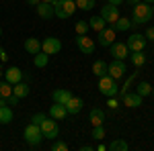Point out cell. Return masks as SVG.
<instances>
[{"mask_svg": "<svg viewBox=\"0 0 154 151\" xmlns=\"http://www.w3.org/2000/svg\"><path fill=\"white\" fill-rule=\"evenodd\" d=\"M99 92L103 94V96H117L119 94V86H117V80H113L109 74L103 76V78H99Z\"/></svg>", "mask_w": 154, "mask_h": 151, "instance_id": "cell-4", "label": "cell"}, {"mask_svg": "<svg viewBox=\"0 0 154 151\" xmlns=\"http://www.w3.org/2000/svg\"><path fill=\"white\" fill-rule=\"evenodd\" d=\"M144 2H148V4H154V0H144Z\"/></svg>", "mask_w": 154, "mask_h": 151, "instance_id": "cell-44", "label": "cell"}, {"mask_svg": "<svg viewBox=\"0 0 154 151\" xmlns=\"http://www.w3.org/2000/svg\"><path fill=\"white\" fill-rule=\"evenodd\" d=\"M130 59H131V63H134L136 68H142L144 63H146V53H144V51H131Z\"/></svg>", "mask_w": 154, "mask_h": 151, "instance_id": "cell-25", "label": "cell"}, {"mask_svg": "<svg viewBox=\"0 0 154 151\" xmlns=\"http://www.w3.org/2000/svg\"><path fill=\"white\" fill-rule=\"evenodd\" d=\"M39 2H41V0H27V4H29V6H37Z\"/></svg>", "mask_w": 154, "mask_h": 151, "instance_id": "cell-40", "label": "cell"}, {"mask_svg": "<svg viewBox=\"0 0 154 151\" xmlns=\"http://www.w3.org/2000/svg\"><path fill=\"white\" fill-rule=\"evenodd\" d=\"M107 2H109V4H113V6H119L123 0H107Z\"/></svg>", "mask_w": 154, "mask_h": 151, "instance_id": "cell-41", "label": "cell"}, {"mask_svg": "<svg viewBox=\"0 0 154 151\" xmlns=\"http://www.w3.org/2000/svg\"><path fill=\"white\" fill-rule=\"evenodd\" d=\"M41 2H49V4H51V2H56V0H41Z\"/></svg>", "mask_w": 154, "mask_h": 151, "instance_id": "cell-43", "label": "cell"}, {"mask_svg": "<svg viewBox=\"0 0 154 151\" xmlns=\"http://www.w3.org/2000/svg\"><path fill=\"white\" fill-rule=\"evenodd\" d=\"M35 12L39 19H43V21H49L51 16H56L54 14V4H49V2H39L35 6Z\"/></svg>", "mask_w": 154, "mask_h": 151, "instance_id": "cell-12", "label": "cell"}, {"mask_svg": "<svg viewBox=\"0 0 154 151\" xmlns=\"http://www.w3.org/2000/svg\"><path fill=\"white\" fill-rule=\"evenodd\" d=\"M93 149H95L93 145H82V147H80V151H93Z\"/></svg>", "mask_w": 154, "mask_h": 151, "instance_id": "cell-39", "label": "cell"}, {"mask_svg": "<svg viewBox=\"0 0 154 151\" xmlns=\"http://www.w3.org/2000/svg\"><path fill=\"white\" fill-rule=\"evenodd\" d=\"M136 92L140 94V96H148V94L152 92V86L148 84V82H138V86H136Z\"/></svg>", "mask_w": 154, "mask_h": 151, "instance_id": "cell-31", "label": "cell"}, {"mask_svg": "<svg viewBox=\"0 0 154 151\" xmlns=\"http://www.w3.org/2000/svg\"><path fill=\"white\" fill-rule=\"evenodd\" d=\"M4 80L8 82V84H19V82H23V70L21 68H17V65H12L8 70L4 71Z\"/></svg>", "mask_w": 154, "mask_h": 151, "instance_id": "cell-15", "label": "cell"}, {"mask_svg": "<svg viewBox=\"0 0 154 151\" xmlns=\"http://www.w3.org/2000/svg\"><path fill=\"white\" fill-rule=\"evenodd\" d=\"M74 29H76V35H86L91 27H88V21H78Z\"/></svg>", "mask_w": 154, "mask_h": 151, "instance_id": "cell-32", "label": "cell"}, {"mask_svg": "<svg viewBox=\"0 0 154 151\" xmlns=\"http://www.w3.org/2000/svg\"><path fill=\"white\" fill-rule=\"evenodd\" d=\"M8 55H6V51H4V47H0V61H6Z\"/></svg>", "mask_w": 154, "mask_h": 151, "instance_id": "cell-38", "label": "cell"}, {"mask_svg": "<svg viewBox=\"0 0 154 151\" xmlns=\"http://www.w3.org/2000/svg\"><path fill=\"white\" fill-rule=\"evenodd\" d=\"M51 151H68V145L64 141H54L51 143Z\"/></svg>", "mask_w": 154, "mask_h": 151, "instance_id": "cell-34", "label": "cell"}, {"mask_svg": "<svg viewBox=\"0 0 154 151\" xmlns=\"http://www.w3.org/2000/svg\"><path fill=\"white\" fill-rule=\"evenodd\" d=\"M152 16H154L152 14V6H150L148 2L140 0L138 4H134V10H131V25H136V27L146 25V23H150Z\"/></svg>", "mask_w": 154, "mask_h": 151, "instance_id": "cell-1", "label": "cell"}, {"mask_svg": "<svg viewBox=\"0 0 154 151\" xmlns=\"http://www.w3.org/2000/svg\"><path fill=\"white\" fill-rule=\"evenodd\" d=\"M2 76H4V71H2V70H0V78H2Z\"/></svg>", "mask_w": 154, "mask_h": 151, "instance_id": "cell-46", "label": "cell"}, {"mask_svg": "<svg viewBox=\"0 0 154 151\" xmlns=\"http://www.w3.org/2000/svg\"><path fill=\"white\" fill-rule=\"evenodd\" d=\"M107 106L115 110V108H117V106H119V100H117V98H115V96H109V100H107Z\"/></svg>", "mask_w": 154, "mask_h": 151, "instance_id": "cell-36", "label": "cell"}, {"mask_svg": "<svg viewBox=\"0 0 154 151\" xmlns=\"http://www.w3.org/2000/svg\"><path fill=\"white\" fill-rule=\"evenodd\" d=\"M41 133H43V137L49 141H54L56 137H58V133H60V127H58V121L56 118H51V116H45L43 121H41Z\"/></svg>", "mask_w": 154, "mask_h": 151, "instance_id": "cell-5", "label": "cell"}, {"mask_svg": "<svg viewBox=\"0 0 154 151\" xmlns=\"http://www.w3.org/2000/svg\"><path fill=\"white\" fill-rule=\"evenodd\" d=\"M25 51L29 53V55H35V53H39L41 51V41L39 39H35V37H29V39H25Z\"/></svg>", "mask_w": 154, "mask_h": 151, "instance_id": "cell-19", "label": "cell"}, {"mask_svg": "<svg viewBox=\"0 0 154 151\" xmlns=\"http://www.w3.org/2000/svg\"><path fill=\"white\" fill-rule=\"evenodd\" d=\"M107 149L109 151H128L130 145H128V141H123V139H115V141H111V143L107 145Z\"/></svg>", "mask_w": 154, "mask_h": 151, "instance_id": "cell-26", "label": "cell"}, {"mask_svg": "<svg viewBox=\"0 0 154 151\" xmlns=\"http://www.w3.org/2000/svg\"><path fill=\"white\" fill-rule=\"evenodd\" d=\"M88 121L93 123V127H99V125H103L105 123V112H103V108H91V112H88Z\"/></svg>", "mask_w": 154, "mask_h": 151, "instance_id": "cell-18", "label": "cell"}, {"mask_svg": "<svg viewBox=\"0 0 154 151\" xmlns=\"http://www.w3.org/2000/svg\"><path fill=\"white\" fill-rule=\"evenodd\" d=\"M51 4H54V14L58 19H68V16H72L74 12L78 10L74 0H56Z\"/></svg>", "mask_w": 154, "mask_h": 151, "instance_id": "cell-3", "label": "cell"}, {"mask_svg": "<svg viewBox=\"0 0 154 151\" xmlns=\"http://www.w3.org/2000/svg\"><path fill=\"white\" fill-rule=\"evenodd\" d=\"M113 41H115V29H113V27H105V29L99 33V45L109 47Z\"/></svg>", "mask_w": 154, "mask_h": 151, "instance_id": "cell-13", "label": "cell"}, {"mask_svg": "<svg viewBox=\"0 0 154 151\" xmlns=\"http://www.w3.org/2000/svg\"><path fill=\"white\" fill-rule=\"evenodd\" d=\"M74 2H76V8H78V10H93V8H95V0H74Z\"/></svg>", "mask_w": 154, "mask_h": 151, "instance_id": "cell-30", "label": "cell"}, {"mask_svg": "<svg viewBox=\"0 0 154 151\" xmlns=\"http://www.w3.org/2000/svg\"><path fill=\"white\" fill-rule=\"evenodd\" d=\"M45 118V115L43 112H35V115L31 116V123H35V125H41V121Z\"/></svg>", "mask_w": 154, "mask_h": 151, "instance_id": "cell-35", "label": "cell"}, {"mask_svg": "<svg viewBox=\"0 0 154 151\" xmlns=\"http://www.w3.org/2000/svg\"><path fill=\"white\" fill-rule=\"evenodd\" d=\"M125 45H128L130 51H144L146 45H148V39L144 35H140V33H131L128 37V41H125Z\"/></svg>", "mask_w": 154, "mask_h": 151, "instance_id": "cell-7", "label": "cell"}, {"mask_svg": "<svg viewBox=\"0 0 154 151\" xmlns=\"http://www.w3.org/2000/svg\"><path fill=\"white\" fill-rule=\"evenodd\" d=\"M125 70H128L125 59H113L111 63H107V74H109L113 80H121V78L125 76Z\"/></svg>", "mask_w": 154, "mask_h": 151, "instance_id": "cell-6", "label": "cell"}, {"mask_svg": "<svg viewBox=\"0 0 154 151\" xmlns=\"http://www.w3.org/2000/svg\"><path fill=\"white\" fill-rule=\"evenodd\" d=\"M41 51L48 53V55H56V53L62 51V41L58 37H45L41 41Z\"/></svg>", "mask_w": 154, "mask_h": 151, "instance_id": "cell-8", "label": "cell"}, {"mask_svg": "<svg viewBox=\"0 0 154 151\" xmlns=\"http://www.w3.org/2000/svg\"><path fill=\"white\" fill-rule=\"evenodd\" d=\"M150 6H152V14H154V4H150Z\"/></svg>", "mask_w": 154, "mask_h": 151, "instance_id": "cell-47", "label": "cell"}, {"mask_svg": "<svg viewBox=\"0 0 154 151\" xmlns=\"http://www.w3.org/2000/svg\"><path fill=\"white\" fill-rule=\"evenodd\" d=\"M125 2H128V4H130V6H134V4H138V2H140V0H125Z\"/></svg>", "mask_w": 154, "mask_h": 151, "instance_id": "cell-42", "label": "cell"}, {"mask_svg": "<svg viewBox=\"0 0 154 151\" xmlns=\"http://www.w3.org/2000/svg\"><path fill=\"white\" fill-rule=\"evenodd\" d=\"M109 47H111V55H113V59H128V57H130V53H131L125 43H117V41H113Z\"/></svg>", "mask_w": 154, "mask_h": 151, "instance_id": "cell-11", "label": "cell"}, {"mask_svg": "<svg viewBox=\"0 0 154 151\" xmlns=\"http://www.w3.org/2000/svg\"><path fill=\"white\" fill-rule=\"evenodd\" d=\"M76 47L82 51L84 55H93L97 49V43H95V39H91L86 35H76Z\"/></svg>", "mask_w": 154, "mask_h": 151, "instance_id": "cell-9", "label": "cell"}, {"mask_svg": "<svg viewBox=\"0 0 154 151\" xmlns=\"http://www.w3.org/2000/svg\"><path fill=\"white\" fill-rule=\"evenodd\" d=\"M12 108L8 104H2L0 106V125H8V123H11L12 121Z\"/></svg>", "mask_w": 154, "mask_h": 151, "instance_id": "cell-22", "label": "cell"}, {"mask_svg": "<svg viewBox=\"0 0 154 151\" xmlns=\"http://www.w3.org/2000/svg\"><path fill=\"white\" fill-rule=\"evenodd\" d=\"M68 115V110H66V104H60V102H54V104L49 106V116L51 118H56V121H64Z\"/></svg>", "mask_w": 154, "mask_h": 151, "instance_id": "cell-17", "label": "cell"}, {"mask_svg": "<svg viewBox=\"0 0 154 151\" xmlns=\"http://www.w3.org/2000/svg\"><path fill=\"white\" fill-rule=\"evenodd\" d=\"M144 37H146L148 41H154V27H148L146 33H144Z\"/></svg>", "mask_w": 154, "mask_h": 151, "instance_id": "cell-37", "label": "cell"}, {"mask_svg": "<svg viewBox=\"0 0 154 151\" xmlns=\"http://www.w3.org/2000/svg\"><path fill=\"white\" fill-rule=\"evenodd\" d=\"M48 61H49V55H48V53H43V51H39V53L33 55V65H35V68H45Z\"/></svg>", "mask_w": 154, "mask_h": 151, "instance_id": "cell-28", "label": "cell"}, {"mask_svg": "<svg viewBox=\"0 0 154 151\" xmlns=\"http://www.w3.org/2000/svg\"><path fill=\"white\" fill-rule=\"evenodd\" d=\"M99 14L105 19L107 25H113L119 16H121V14H119V8H117V6H113V4H109V2H107L105 6H101V12H99Z\"/></svg>", "mask_w": 154, "mask_h": 151, "instance_id": "cell-10", "label": "cell"}, {"mask_svg": "<svg viewBox=\"0 0 154 151\" xmlns=\"http://www.w3.org/2000/svg\"><path fill=\"white\" fill-rule=\"evenodd\" d=\"M29 92H31V88H29V84H27V82H19V84H14V86H12V94H14L19 100H21V98H27Z\"/></svg>", "mask_w": 154, "mask_h": 151, "instance_id": "cell-21", "label": "cell"}, {"mask_svg": "<svg viewBox=\"0 0 154 151\" xmlns=\"http://www.w3.org/2000/svg\"><path fill=\"white\" fill-rule=\"evenodd\" d=\"M88 27H91L93 31H97V33H101V31L107 27V23H105V19H103L101 14H97V16H93V19L88 21Z\"/></svg>", "mask_w": 154, "mask_h": 151, "instance_id": "cell-23", "label": "cell"}, {"mask_svg": "<svg viewBox=\"0 0 154 151\" xmlns=\"http://www.w3.org/2000/svg\"><path fill=\"white\" fill-rule=\"evenodd\" d=\"M72 96H74V94H72L68 88H58V90L51 92V100H54V102H60V104H66Z\"/></svg>", "mask_w": 154, "mask_h": 151, "instance_id": "cell-16", "label": "cell"}, {"mask_svg": "<svg viewBox=\"0 0 154 151\" xmlns=\"http://www.w3.org/2000/svg\"><path fill=\"white\" fill-rule=\"evenodd\" d=\"M121 102L125 106H130V108H138V106H142V96L138 92H130L128 90V92L121 96Z\"/></svg>", "mask_w": 154, "mask_h": 151, "instance_id": "cell-14", "label": "cell"}, {"mask_svg": "<svg viewBox=\"0 0 154 151\" xmlns=\"http://www.w3.org/2000/svg\"><path fill=\"white\" fill-rule=\"evenodd\" d=\"M23 137H25V143H27V145H31V147H39V145H41V141L45 139V137H43V133H41V127L35 125V123H31V125H27V127H25Z\"/></svg>", "mask_w": 154, "mask_h": 151, "instance_id": "cell-2", "label": "cell"}, {"mask_svg": "<svg viewBox=\"0 0 154 151\" xmlns=\"http://www.w3.org/2000/svg\"><path fill=\"white\" fill-rule=\"evenodd\" d=\"M0 37H2V27H0Z\"/></svg>", "mask_w": 154, "mask_h": 151, "instance_id": "cell-48", "label": "cell"}, {"mask_svg": "<svg viewBox=\"0 0 154 151\" xmlns=\"http://www.w3.org/2000/svg\"><path fill=\"white\" fill-rule=\"evenodd\" d=\"M111 27H113L115 31H121V33H123V31H130V29H131V21H130V19H125V16H119Z\"/></svg>", "mask_w": 154, "mask_h": 151, "instance_id": "cell-24", "label": "cell"}, {"mask_svg": "<svg viewBox=\"0 0 154 151\" xmlns=\"http://www.w3.org/2000/svg\"><path fill=\"white\" fill-rule=\"evenodd\" d=\"M82 98H78V96H72L70 100L66 102V110H68V115H78L80 110H82Z\"/></svg>", "mask_w": 154, "mask_h": 151, "instance_id": "cell-20", "label": "cell"}, {"mask_svg": "<svg viewBox=\"0 0 154 151\" xmlns=\"http://www.w3.org/2000/svg\"><path fill=\"white\" fill-rule=\"evenodd\" d=\"M150 94H152V98H154V86H152V92H150Z\"/></svg>", "mask_w": 154, "mask_h": 151, "instance_id": "cell-45", "label": "cell"}, {"mask_svg": "<svg viewBox=\"0 0 154 151\" xmlns=\"http://www.w3.org/2000/svg\"><path fill=\"white\" fill-rule=\"evenodd\" d=\"M93 74H95L97 78H103V76H107V63L103 61V59H97L95 63H93Z\"/></svg>", "mask_w": 154, "mask_h": 151, "instance_id": "cell-27", "label": "cell"}, {"mask_svg": "<svg viewBox=\"0 0 154 151\" xmlns=\"http://www.w3.org/2000/svg\"><path fill=\"white\" fill-rule=\"evenodd\" d=\"M8 96H12V84L6 80H0V100H6Z\"/></svg>", "mask_w": 154, "mask_h": 151, "instance_id": "cell-29", "label": "cell"}, {"mask_svg": "<svg viewBox=\"0 0 154 151\" xmlns=\"http://www.w3.org/2000/svg\"><path fill=\"white\" fill-rule=\"evenodd\" d=\"M103 137H105V127H103V125L93 127V139H95V141H101Z\"/></svg>", "mask_w": 154, "mask_h": 151, "instance_id": "cell-33", "label": "cell"}]
</instances>
